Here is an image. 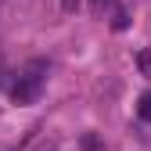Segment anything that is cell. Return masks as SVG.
Segmentation results:
<instances>
[{"mask_svg":"<svg viewBox=\"0 0 151 151\" xmlns=\"http://www.w3.org/2000/svg\"><path fill=\"white\" fill-rule=\"evenodd\" d=\"M137 115H140L144 122H151V90L140 93V101H137Z\"/></svg>","mask_w":151,"mask_h":151,"instance_id":"3957f363","label":"cell"},{"mask_svg":"<svg viewBox=\"0 0 151 151\" xmlns=\"http://www.w3.org/2000/svg\"><path fill=\"white\" fill-rule=\"evenodd\" d=\"M83 147H86V151H104V147L97 144V137H93V133H86V137H83Z\"/></svg>","mask_w":151,"mask_h":151,"instance_id":"277c9868","label":"cell"},{"mask_svg":"<svg viewBox=\"0 0 151 151\" xmlns=\"http://www.w3.org/2000/svg\"><path fill=\"white\" fill-rule=\"evenodd\" d=\"M43 83H47V61H40V58L25 61L18 68L14 83H11V101L14 104H32L43 93Z\"/></svg>","mask_w":151,"mask_h":151,"instance_id":"6da1fadb","label":"cell"},{"mask_svg":"<svg viewBox=\"0 0 151 151\" xmlns=\"http://www.w3.org/2000/svg\"><path fill=\"white\" fill-rule=\"evenodd\" d=\"M115 0H90V7H93V14H104V7H111Z\"/></svg>","mask_w":151,"mask_h":151,"instance_id":"5b68a950","label":"cell"},{"mask_svg":"<svg viewBox=\"0 0 151 151\" xmlns=\"http://www.w3.org/2000/svg\"><path fill=\"white\" fill-rule=\"evenodd\" d=\"M61 7H65V11H76V7H79V0H61Z\"/></svg>","mask_w":151,"mask_h":151,"instance_id":"8992f818","label":"cell"},{"mask_svg":"<svg viewBox=\"0 0 151 151\" xmlns=\"http://www.w3.org/2000/svg\"><path fill=\"white\" fill-rule=\"evenodd\" d=\"M137 68H140V76H144V79H151V47L137 50Z\"/></svg>","mask_w":151,"mask_h":151,"instance_id":"7a4b0ae2","label":"cell"}]
</instances>
